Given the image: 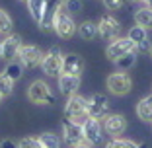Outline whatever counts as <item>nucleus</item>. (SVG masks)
I'll return each mask as SVG.
<instances>
[{
  "label": "nucleus",
  "instance_id": "nucleus-28",
  "mask_svg": "<svg viewBox=\"0 0 152 148\" xmlns=\"http://www.w3.org/2000/svg\"><path fill=\"white\" fill-rule=\"evenodd\" d=\"M64 10L66 12H70V14H78L82 10V2L80 0H64Z\"/></svg>",
  "mask_w": 152,
  "mask_h": 148
},
{
  "label": "nucleus",
  "instance_id": "nucleus-19",
  "mask_svg": "<svg viewBox=\"0 0 152 148\" xmlns=\"http://www.w3.org/2000/svg\"><path fill=\"white\" fill-rule=\"evenodd\" d=\"M134 23L144 29H150L152 27V8H139L134 12Z\"/></svg>",
  "mask_w": 152,
  "mask_h": 148
},
{
  "label": "nucleus",
  "instance_id": "nucleus-35",
  "mask_svg": "<svg viewBox=\"0 0 152 148\" xmlns=\"http://www.w3.org/2000/svg\"><path fill=\"white\" fill-rule=\"evenodd\" d=\"M0 58H2V41H0Z\"/></svg>",
  "mask_w": 152,
  "mask_h": 148
},
{
  "label": "nucleus",
  "instance_id": "nucleus-26",
  "mask_svg": "<svg viewBox=\"0 0 152 148\" xmlns=\"http://www.w3.org/2000/svg\"><path fill=\"white\" fill-rule=\"evenodd\" d=\"M105 148H146V144H134V142H131V140L115 139V140H111Z\"/></svg>",
  "mask_w": 152,
  "mask_h": 148
},
{
  "label": "nucleus",
  "instance_id": "nucleus-32",
  "mask_svg": "<svg viewBox=\"0 0 152 148\" xmlns=\"http://www.w3.org/2000/svg\"><path fill=\"white\" fill-rule=\"evenodd\" d=\"M129 2H133V4H140V6H144V8H152V0H129Z\"/></svg>",
  "mask_w": 152,
  "mask_h": 148
},
{
  "label": "nucleus",
  "instance_id": "nucleus-7",
  "mask_svg": "<svg viewBox=\"0 0 152 148\" xmlns=\"http://www.w3.org/2000/svg\"><path fill=\"white\" fill-rule=\"evenodd\" d=\"M18 57H20V63H22L23 66L35 68L37 64H41V61H43L45 55H43V51H41L39 47H35V45H22Z\"/></svg>",
  "mask_w": 152,
  "mask_h": 148
},
{
  "label": "nucleus",
  "instance_id": "nucleus-9",
  "mask_svg": "<svg viewBox=\"0 0 152 148\" xmlns=\"http://www.w3.org/2000/svg\"><path fill=\"white\" fill-rule=\"evenodd\" d=\"M107 111H109L107 98L102 94L92 96V99L88 101V115L94 117V119H103V117H107Z\"/></svg>",
  "mask_w": 152,
  "mask_h": 148
},
{
  "label": "nucleus",
  "instance_id": "nucleus-24",
  "mask_svg": "<svg viewBox=\"0 0 152 148\" xmlns=\"http://www.w3.org/2000/svg\"><path fill=\"white\" fill-rule=\"evenodd\" d=\"M39 142L43 148H58V136L53 133H43L39 135Z\"/></svg>",
  "mask_w": 152,
  "mask_h": 148
},
{
  "label": "nucleus",
  "instance_id": "nucleus-4",
  "mask_svg": "<svg viewBox=\"0 0 152 148\" xmlns=\"http://www.w3.org/2000/svg\"><path fill=\"white\" fill-rule=\"evenodd\" d=\"M41 68L47 76H61L63 74V55L58 47H53L41 61Z\"/></svg>",
  "mask_w": 152,
  "mask_h": 148
},
{
  "label": "nucleus",
  "instance_id": "nucleus-6",
  "mask_svg": "<svg viewBox=\"0 0 152 148\" xmlns=\"http://www.w3.org/2000/svg\"><path fill=\"white\" fill-rule=\"evenodd\" d=\"M107 88L115 96L129 94L131 88H133V80H131V76L125 74V72H113V74L107 76Z\"/></svg>",
  "mask_w": 152,
  "mask_h": 148
},
{
  "label": "nucleus",
  "instance_id": "nucleus-22",
  "mask_svg": "<svg viewBox=\"0 0 152 148\" xmlns=\"http://www.w3.org/2000/svg\"><path fill=\"white\" fill-rule=\"evenodd\" d=\"M134 61H137V51H133V53H127L123 55V57H119L115 61V66L119 68V70H127V68H131L134 64Z\"/></svg>",
  "mask_w": 152,
  "mask_h": 148
},
{
  "label": "nucleus",
  "instance_id": "nucleus-5",
  "mask_svg": "<svg viewBox=\"0 0 152 148\" xmlns=\"http://www.w3.org/2000/svg\"><path fill=\"white\" fill-rule=\"evenodd\" d=\"M133 51H137V45H134L129 37H115V39L107 45L105 57L115 63L119 57H123V55H127V53H133Z\"/></svg>",
  "mask_w": 152,
  "mask_h": 148
},
{
  "label": "nucleus",
  "instance_id": "nucleus-8",
  "mask_svg": "<svg viewBox=\"0 0 152 148\" xmlns=\"http://www.w3.org/2000/svg\"><path fill=\"white\" fill-rule=\"evenodd\" d=\"M98 35L102 37L103 41H113L117 35H119V22H117L113 16H102L98 23Z\"/></svg>",
  "mask_w": 152,
  "mask_h": 148
},
{
  "label": "nucleus",
  "instance_id": "nucleus-12",
  "mask_svg": "<svg viewBox=\"0 0 152 148\" xmlns=\"http://www.w3.org/2000/svg\"><path fill=\"white\" fill-rule=\"evenodd\" d=\"M20 49H22V37L20 35H8L2 41V58L6 61H14V57H18Z\"/></svg>",
  "mask_w": 152,
  "mask_h": 148
},
{
  "label": "nucleus",
  "instance_id": "nucleus-11",
  "mask_svg": "<svg viewBox=\"0 0 152 148\" xmlns=\"http://www.w3.org/2000/svg\"><path fill=\"white\" fill-rule=\"evenodd\" d=\"M63 127H64V142H66L68 146H76V144L84 142V131H82V125L64 119Z\"/></svg>",
  "mask_w": 152,
  "mask_h": 148
},
{
  "label": "nucleus",
  "instance_id": "nucleus-3",
  "mask_svg": "<svg viewBox=\"0 0 152 148\" xmlns=\"http://www.w3.org/2000/svg\"><path fill=\"white\" fill-rule=\"evenodd\" d=\"M27 98H29V101L37 103V105H51V103H55L53 92H51L49 84H45L43 80H35L31 86H29Z\"/></svg>",
  "mask_w": 152,
  "mask_h": 148
},
{
  "label": "nucleus",
  "instance_id": "nucleus-36",
  "mask_svg": "<svg viewBox=\"0 0 152 148\" xmlns=\"http://www.w3.org/2000/svg\"><path fill=\"white\" fill-rule=\"evenodd\" d=\"M20 2H27V0H20Z\"/></svg>",
  "mask_w": 152,
  "mask_h": 148
},
{
  "label": "nucleus",
  "instance_id": "nucleus-16",
  "mask_svg": "<svg viewBox=\"0 0 152 148\" xmlns=\"http://www.w3.org/2000/svg\"><path fill=\"white\" fill-rule=\"evenodd\" d=\"M103 127L111 136H119L127 127V121L123 115H107V119L103 121Z\"/></svg>",
  "mask_w": 152,
  "mask_h": 148
},
{
  "label": "nucleus",
  "instance_id": "nucleus-20",
  "mask_svg": "<svg viewBox=\"0 0 152 148\" xmlns=\"http://www.w3.org/2000/svg\"><path fill=\"white\" fill-rule=\"evenodd\" d=\"M78 33H80L82 39L92 41L96 35H98V23H94V22H84V23H80V27H78Z\"/></svg>",
  "mask_w": 152,
  "mask_h": 148
},
{
  "label": "nucleus",
  "instance_id": "nucleus-17",
  "mask_svg": "<svg viewBox=\"0 0 152 148\" xmlns=\"http://www.w3.org/2000/svg\"><path fill=\"white\" fill-rule=\"evenodd\" d=\"M26 4H27V10H29V16L39 26L41 20H43V12H45V0H27Z\"/></svg>",
  "mask_w": 152,
  "mask_h": 148
},
{
  "label": "nucleus",
  "instance_id": "nucleus-13",
  "mask_svg": "<svg viewBox=\"0 0 152 148\" xmlns=\"http://www.w3.org/2000/svg\"><path fill=\"white\" fill-rule=\"evenodd\" d=\"M64 0H45V12H43V20H41L39 27L41 29H51L53 27V16L58 8H63Z\"/></svg>",
  "mask_w": 152,
  "mask_h": 148
},
{
  "label": "nucleus",
  "instance_id": "nucleus-37",
  "mask_svg": "<svg viewBox=\"0 0 152 148\" xmlns=\"http://www.w3.org/2000/svg\"><path fill=\"white\" fill-rule=\"evenodd\" d=\"M150 57H152V49H150Z\"/></svg>",
  "mask_w": 152,
  "mask_h": 148
},
{
  "label": "nucleus",
  "instance_id": "nucleus-2",
  "mask_svg": "<svg viewBox=\"0 0 152 148\" xmlns=\"http://www.w3.org/2000/svg\"><path fill=\"white\" fill-rule=\"evenodd\" d=\"M53 29H55V33H57L61 39H70V37L74 35L76 23H74V20H72V14L66 12L64 6L55 12V16H53Z\"/></svg>",
  "mask_w": 152,
  "mask_h": 148
},
{
  "label": "nucleus",
  "instance_id": "nucleus-21",
  "mask_svg": "<svg viewBox=\"0 0 152 148\" xmlns=\"http://www.w3.org/2000/svg\"><path fill=\"white\" fill-rule=\"evenodd\" d=\"M127 37L133 41L134 45H139V43H142V41H146V39H148L146 29H144V27H140V26L131 27V29H129V35H127Z\"/></svg>",
  "mask_w": 152,
  "mask_h": 148
},
{
  "label": "nucleus",
  "instance_id": "nucleus-23",
  "mask_svg": "<svg viewBox=\"0 0 152 148\" xmlns=\"http://www.w3.org/2000/svg\"><path fill=\"white\" fill-rule=\"evenodd\" d=\"M4 74H6V76H10L14 82L20 80L22 74H23V64L22 63H12V61H10L8 66H6V70H4Z\"/></svg>",
  "mask_w": 152,
  "mask_h": 148
},
{
  "label": "nucleus",
  "instance_id": "nucleus-29",
  "mask_svg": "<svg viewBox=\"0 0 152 148\" xmlns=\"http://www.w3.org/2000/svg\"><path fill=\"white\" fill-rule=\"evenodd\" d=\"M18 148H43V146H41L39 139H22Z\"/></svg>",
  "mask_w": 152,
  "mask_h": 148
},
{
  "label": "nucleus",
  "instance_id": "nucleus-25",
  "mask_svg": "<svg viewBox=\"0 0 152 148\" xmlns=\"http://www.w3.org/2000/svg\"><path fill=\"white\" fill-rule=\"evenodd\" d=\"M12 88H14V80L6 74H0V96L6 98V96L12 94Z\"/></svg>",
  "mask_w": 152,
  "mask_h": 148
},
{
  "label": "nucleus",
  "instance_id": "nucleus-31",
  "mask_svg": "<svg viewBox=\"0 0 152 148\" xmlns=\"http://www.w3.org/2000/svg\"><path fill=\"white\" fill-rule=\"evenodd\" d=\"M150 49H152V45H150V41H148V39L137 45V51H139V53H150Z\"/></svg>",
  "mask_w": 152,
  "mask_h": 148
},
{
  "label": "nucleus",
  "instance_id": "nucleus-30",
  "mask_svg": "<svg viewBox=\"0 0 152 148\" xmlns=\"http://www.w3.org/2000/svg\"><path fill=\"white\" fill-rule=\"evenodd\" d=\"M102 2L105 6V10H111V12H115L123 6V0H102Z\"/></svg>",
  "mask_w": 152,
  "mask_h": 148
},
{
  "label": "nucleus",
  "instance_id": "nucleus-1",
  "mask_svg": "<svg viewBox=\"0 0 152 148\" xmlns=\"http://www.w3.org/2000/svg\"><path fill=\"white\" fill-rule=\"evenodd\" d=\"M64 117H66L68 121H74L78 125H82L90 117L88 115V99L72 94L66 101V107H64Z\"/></svg>",
  "mask_w": 152,
  "mask_h": 148
},
{
  "label": "nucleus",
  "instance_id": "nucleus-38",
  "mask_svg": "<svg viewBox=\"0 0 152 148\" xmlns=\"http://www.w3.org/2000/svg\"><path fill=\"white\" fill-rule=\"evenodd\" d=\"M0 101H2V96H0Z\"/></svg>",
  "mask_w": 152,
  "mask_h": 148
},
{
  "label": "nucleus",
  "instance_id": "nucleus-15",
  "mask_svg": "<svg viewBox=\"0 0 152 148\" xmlns=\"http://www.w3.org/2000/svg\"><path fill=\"white\" fill-rule=\"evenodd\" d=\"M58 88H61V94H64V96L76 94V90L80 88V76L61 74V76H58Z\"/></svg>",
  "mask_w": 152,
  "mask_h": 148
},
{
  "label": "nucleus",
  "instance_id": "nucleus-14",
  "mask_svg": "<svg viewBox=\"0 0 152 148\" xmlns=\"http://www.w3.org/2000/svg\"><path fill=\"white\" fill-rule=\"evenodd\" d=\"M84 70V61L78 55H64L63 57V74H74L80 76Z\"/></svg>",
  "mask_w": 152,
  "mask_h": 148
},
{
  "label": "nucleus",
  "instance_id": "nucleus-18",
  "mask_svg": "<svg viewBox=\"0 0 152 148\" xmlns=\"http://www.w3.org/2000/svg\"><path fill=\"white\" fill-rule=\"evenodd\" d=\"M137 115L142 121H152V96H146L137 103Z\"/></svg>",
  "mask_w": 152,
  "mask_h": 148
},
{
  "label": "nucleus",
  "instance_id": "nucleus-33",
  "mask_svg": "<svg viewBox=\"0 0 152 148\" xmlns=\"http://www.w3.org/2000/svg\"><path fill=\"white\" fill-rule=\"evenodd\" d=\"M0 148H18V146H16V144H14L12 140H8V139H6V140H2V144H0Z\"/></svg>",
  "mask_w": 152,
  "mask_h": 148
},
{
  "label": "nucleus",
  "instance_id": "nucleus-10",
  "mask_svg": "<svg viewBox=\"0 0 152 148\" xmlns=\"http://www.w3.org/2000/svg\"><path fill=\"white\" fill-rule=\"evenodd\" d=\"M82 131H84V140L88 144H99V140H102V125H99V119L88 117L82 123Z\"/></svg>",
  "mask_w": 152,
  "mask_h": 148
},
{
  "label": "nucleus",
  "instance_id": "nucleus-34",
  "mask_svg": "<svg viewBox=\"0 0 152 148\" xmlns=\"http://www.w3.org/2000/svg\"><path fill=\"white\" fill-rule=\"evenodd\" d=\"M72 148H92V144H84L82 142V144H76V146H72Z\"/></svg>",
  "mask_w": 152,
  "mask_h": 148
},
{
  "label": "nucleus",
  "instance_id": "nucleus-27",
  "mask_svg": "<svg viewBox=\"0 0 152 148\" xmlns=\"http://www.w3.org/2000/svg\"><path fill=\"white\" fill-rule=\"evenodd\" d=\"M10 29H12V20L4 10H0V33H10Z\"/></svg>",
  "mask_w": 152,
  "mask_h": 148
}]
</instances>
